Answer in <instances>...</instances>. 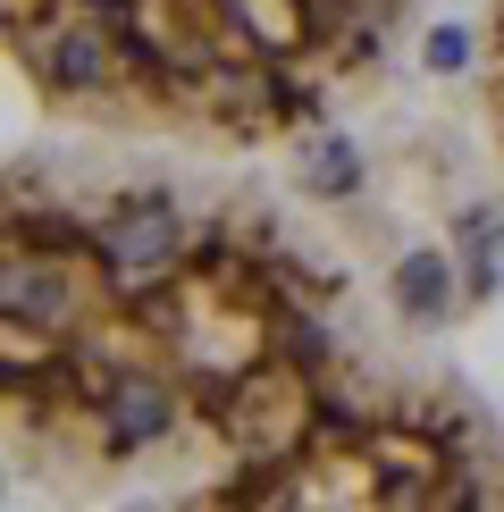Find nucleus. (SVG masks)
<instances>
[{
  "mask_svg": "<svg viewBox=\"0 0 504 512\" xmlns=\"http://www.w3.org/2000/svg\"><path fill=\"white\" fill-rule=\"evenodd\" d=\"M420 0H0V59L51 126L269 152L387 76Z\"/></svg>",
  "mask_w": 504,
  "mask_h": 512,
  "instance_id": "f03ea898",
  "label": "nucleus"
},
{
  "mask_svg": "<svg viewBox=\"0 0 504 512\" xmlns=\"http://www.w3.org/2000/svg\"><path fill=\"white\" fill-rule=\"evenodd\" d=\"M479 110H488V152L504 177V0H488V26H479Z\"/></svg>",
  "mask_w": 504,
  "mask_h": 512,
  "instance_id": "7ed1b4c3",
  "label": "nucleus"
},
{
  "mask_svg": "<svg viewBox=\"0 0 504 512\" xmlns=\"http://www.w3.org/2000/svg\"><path fill=\"white\" fill-rule=\"evenodd\" d=\"M0 454L68 496L504 504V437L261 185L0 160Z\"/></svg>",
  "mask_w": 504,
  "mask_h": 512,
  "instance_id": "f257e3e1",
  "label": "nucleus"
}]
</instances>
